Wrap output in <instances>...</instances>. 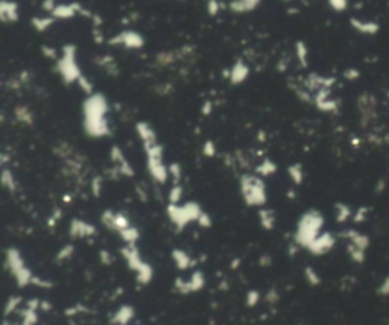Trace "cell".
I'll list each match as a JSON object with an SVG mask.
<instances>
[{"mask_svg": "<svg viewBox=\"0 0 389 325\" xmlns=\"http://www.w3.org/2000/svg\"><path fill=\"white\" fill-rule=\"evenodd\" d=\"M110 104L105 94L93 93L82 104V129L91 139H104L111 134L108 122Z\"/></svg>", "mask_w": 389, "mask_h": 325, "instance_id": "cell-1", "label": "cell"}, {"mask_svg": "<svg viewBox=\"0 0 389 325\" xmlns=\"http://www.w3.org/2000/svg\"><path fill=\"white\" fill-rule=\"evenodd\" d=\"M324 226V216L318 210L312 208L307 210L306 213L301 215L297 223L294 240L300 248H307L312 245V242L322 233Z\"/></svg>", "mask_w": 389, "mask_h": 325, "instance_id": "cell-2", "label": "cell"}, {"mask_svg": "<svg viewBox=\"0 0 389 325\" xmlns=\"http://www.w3.org/2000/svg\"><path fill=\"white\" fill-rule=\"evenodd\" d=\"M145 155H146V167L151 178L158 182L166 184L169 180V164L164 163V150L158 140H152L143 143Z\"/></svg>", "mask_w": 389, "mask_h": 325, "instance_id": "cell-3", "label": "cell"}, {"mask_svg": "<svg viewBox=\"0 0 389 325\" xmlns=\"http://www.w3.org/2000/svg\"><path fill=\"white\" fill-rule=\"evenodd\" d=\"M240 195L248 207H263L268 202V188L262 177L256 174H243L239 180Z\"/></svg>", "mask_w": 389, "mask_h": 325, "instance_id": "cell-4", "label": "cell"}, {"mask_svg": "<svg viewBox=\"0 0 389 325\" xmlns=\"http://www.w3.org/2000/svg\"><path fill=\"white\" fill-rule=\"evenodd\" d=\"M56 72L64 84H78L84 73L78 64V52L75 44H66L61 49L60 58L56 60Z\"/></svg>", "mask_w": 389, "mask_h": 325, "instance_id": "cell-5", "label": "cell"}, {"mask_svg": "<svg viewBox=\"0 0 389 325\" xmlns=\"http://www.w3.org/2000/svg\"><path fill=\"white\" fill-rule=\"evenodd\" d=\"M122 257L128 267L135 274V281L140 286H148L154 278V267L143 260L137 245H125L122 250Z\"/></svg>", "mask_w": 389, "mask_h": 325, "instance_id": "cell-6", "label": "cell"}, {"mask_svg": "<svg viewBox=\"0 0 389 325\" xmlns=\"http://www.w3.org/2000/svg\"><path fill=\"white\" fill-rule=\"evenodd\" d=\"M204 210L198 202H184V204H169L166 208V215L170 220V223L181 231L186 226H189L192 222H196L199 216L202 215Z\"/></svg>", "mask_w": 389, "mask_h": 325, "instance_id": "cell-7", "label": "cell"}, {"mask_svg": "<svg viewBox=\"0 0 389 325\" xmlns=\"http://www.w3.org/2000/svg\"><path fill=\"white\" fill-rule=\"evenodd\" d=\"M5 264L8 267L9 274L14 277L18 288H26V286L32 284L34 274L29 267L26 266V261L22 255V253L17 248L11 246L5 253Z\"/></svg>", "mask_w": 389, "mask_h": 325, "instance_id": "cell-8", "label": "cell"}, {"mask_svg": "<svg viewBox=\"0 0 389 325\" xmlns=\"http://www.w3.org/2000/svg\"><path fill=\"white\" fill-rule=\"evenodd\" d=\"M108 44L114 47H125L128 50H139L145 46V38L137 31L126 29L111 36L108 40Z\"/></svg>", "mask_w": 389, "mask_h": 325, "instance_id": "cell-9", "label": "cell"}, {"mask_svg": "<svg viewBox=\"0 0 389 325\" xmlns=\"http://www.w3.org/2000/svg\"><path fill=\"white\" fill-rule=\"evenodd\" d=\"M204 286H205V277L204 272L199 269L193 271L189 280H184L183 277H177L173 281V288L183 295L201 292L204 289Z\"/></svg>", "mask_w": 389, "mask_h": 325, "instance_id": "cell-10", "label": "cell"}, {"mask_svg": "<svg viewBox=\"0 0 389 325\" xmlns=\"http://www.w3.org/2000/svg\"><path fill=\"white\" fill-rule=\"evenodd\" d=\"M101 222L102 225L110 229V231H114V233H120L123 229H126L128 226H131V220L129 217L125 215V213H120V212H113V210H105V212L101 215Z\"/></svg>", "mask_w": 389, "mask_h": 325, "instance_id": "cell-11", "label": "cell"}, {"mask_svg": "<svg viewBox=\"0 0 389 325\" xmlns=\"http://www.w3.org/2000/svg\"><path fill=\"white\" fill-rule=\"evenodd\" d=\"M110 160L113 161L114 169L119 172L120 177L132 178V177L135 175L134 167L131 166V163L128 161V158H126L125 154H123V150H122L117 144L111 146V149H110Z\"/></svg>", "mask_w": 389, "mask_h": 325, "instance_id": "cell-12", "label": "cell"}, {"mask_svg": "<svg viewBox=\"0 0 389 325\" xmlns=\"http://www.w3.org/2000/svg\"><path fill=\"white\" fill-rule=\"evenodd\" d=\"M97 234V228L84 220V219H72L69 225V236L72 239H90Z\"/></svg>", "mask_w": 389, "mask_h": 325, "instance_id": "cell-13", "label": "cell"}, {"mask_svg": "<svg viewBox=\"0 0 389 325\" xmlns=\"http://www.w3.org/2000/svg\"><path fill=\"white\" fill-rule=\"evenodd\" d=\"M335 245H336L335 236H333L332 233L324 231V233H321V234L312 242V245L307 248V251H309L310 254H313V255H324V254L332 251L333 248H335Z\"/></svg>", "mask_w": 389, "mask_h": 325, "instance_id": "cell-14", "label": "cell"}, {"mask_svg": "<svg viewBox=\"0 0 389 325\" xmlns=\"http://www.w3.org/2000/svg\"><path fill=\"white\" fill-rule=\"evenodd\" d=\"M313 104L319 111L324 112H336L339 109L338 101L332 99V96H330V88H324L313 93Z\"/></svg>", "mask_w": 389, "mask_h": 325, "instance_id": "cell-15", "label": "cell"}, {"mask_svg": "<svg viewBox=\"0 0 389 325\" xmlns=\"http://www.w3.org/2000/svg\"><path fill=\"white\" fill-rule=\"evenodd\" d=\"M251 70L248 67V64H245L242 60H237L234 64L231 66L230 72H228V79H230V84L231 85H240L243 84L248 76H249Z\"/></svg>", "mask_w": 389, "mask_h": 325, "instance_id": "cell-16", "label": "cell"}, {"mask_svg": "<svg viewBox=\"0 0 389 325\" xmlns=\"http://www.w3.org/2000/svg\"><path fill=\"white\" fill-rule=\"evenodd\" d=\"M186 50H187V47H183L180 50H163V52L155 55V63H157V66H160V67L175 64L181 58H184L186 55L192 53V52H186Z\"/></svg>", "mask_w": 389, "mask_h": 325, "instance_id": "cell-17", "label": "cell"}, {"mask_svg": "<svg viewBox=\"0 0 389 325\" xmlns=\"http://www.w3.org/2000/svg\"><path fill=\"white\" fill-rule=\"evenodd\" d=\"M170 257H172L175 266H177V269H180V271H187L196 264V260H194L187 251L181 250V248H173V250L170 251Z\"/></svg>", "mask_w": 389, "mask_h": 325, "instance_id": "cell-18", "label": "cell"}, {"mask_svg": "<svg viewBox=\"0 0 389 325\" xmlns=\"http://www.w3.org/2000/svg\"><path fill=\"white\" fill-rule=\"evenodd\" d=\"M134 318H135V309L129 304H122L120 307L113 313L110 321L113 325H129Z\"/></svg>", "mask_w": 389, "mask_h": 325, "instance_id": "cell-19", "label": "cell"}, {"mask_svg": "<svg viewBox=\"0 0 389 325\" xmlns=\"http://www.w3.org/2000/svg\"><path fill=\"white\" fill-rule=\"evenodd\" d=\"M78 12H84L82 6L79 3H61V5L55 6V9L50 12V15L55 18V20H58V18L67 20V18L75 17Z\"/></svg>", "mask_w": 389, "mask_h": 325, "instance_id": "cell-20", "label": "cell"}, {"mask_svg": "<svg viewBox=\"0 0 389 325\" xmlns=\"http://www.w3.org/2000/svg\"><path fill=\"white\" fill-rule=\"evenodd\" d=\"M0 18L3 23H15L18 20V5L12 0L0 2Z\"/></svg>", "mask_w": 389, "mask_h": 325, "instance_id": "cell-21", "label": "cell"}, {"mask_svg": "<svg viewBox=\"0 0 389 325\" xmlns=\"http://www.w3.org/2000/svg\"><path fill=\"white\" fill-rule=\"evenodd\" d=\"M15 122H18L20 125L25 126H32L35 123V114L34 111L28 107V105H17L12 111Z\"/></svg>", "mask_w": 389, "mask_h": 325, "instance_id": "cell-22", "label": "cell"}, {"mask_svg": "<svg viewBox=\"0 0 389 325\" xmlns=\"http://www.w3.org/2000/svg\"><path fill=\"white\" fill-rule=\"evenodd\" d=\"M350 25L353 26V29H356L357 32H360L363 35H376L380 29V26L376 22L360 20V18H356V17L350 18Z\"/></svg>", "mask_w": 389, "mask_h": 325, "instance_id": "cell-23", "label": "cell"}, {"mask_svg": "<svg viewBox=\"0 0 389 325\" xmlns=\"http://www.w3.org/2000/svg\"><path fill=\"white\" fill-rule=\"evenodd\" d=\"M260 3H262V0H231L228 6L236 14H246V12H252L254 9H257Z\"/></svg>", "mask_w": 389, "mask_h": 325, "instance_id": "cell-24", "label": "cell"}, {"mask_svg": "<svg viewBox=\"0 0 389 325\" xmlns=\"http://www.w3.org/2000/svg\"><path fill=\"white\" fill-rule=\"evenodd\" d=\"M259 222H260L263 229H266V231H272V229L275 228V223H277L275 212H274V210H271V208L262 207L259 210Z\"/></svg>", "mask_w": 389, "mask_h": 325, "instance_id": "cell-25", "label": "cell"}, {"mask_svg": "<svg viewBox=\"0 0 389 325\" xmlns=\"http://www.w3.org/2000/svg\"><path fill=\"white\" fill-rule=\"evenodd\" d=\"M96 63L102 70H105L110 76H117L119 74V66H117V63H116V60L113 58L111 55L99 56V58L96 60Z\"/></svg>", "mask_w": 389, "mask_h": 325, "instance_id": "cell-26", "label": "cell"}, {"mask_svg": "<svg viewBox=\"0 0 389 325\" xmlns=\"http://www.w3.org/2000/svg\"><path fill=\"white\" fill-rule=\"evenodd\" d=\"M277 164L272 161V160H269V158H265V160H262L257 166H256V175H259V177H262V178H266V177H272L277 172Z\"/></svg>", "mask_w": 389, "mask_h": 325, "instance_id": "cell-27", "label": "cell"}, {"mask_svg": "<svg viewBox=\"0 0 389 325\" xmlns=\"http://www.w3.org/2000/svg\"><path fill=\"white\" fill-rule=\"evenodd\" d=\"M0 181L2 185L8 190V192L14 193L17 190V180L12 174V170L9 167H2V175H0Z\"/></svg>", "mask_w": 389, "mask_h": 325, "instance_id": "cell-28", "label": "cell"}, {"mask_svg": "<svg viewBox=\"0 0 389 325\" xmlns=\"http://www.w3.org/2000/svg\"><path fill=\"white\" fill-rule=\"evenodd\" d=\"M119 236L125 242V245H137V242L140 239V231H139L137 226L131 225L126 229H123V231H120Z\"/></svg>", "mask_w": 389, "mask_h": 325, "instance_id": "cell-29", "label": "cell"}, {"mask_svg": "<svg viewBox=\"0 0 389 325\" xmlns=\"http://www.w3.org/2000/svg\"><path fill=\"white\" fill-rule=\"evenodd\" d=\"M31 23H32V28H34L37 32H44V31H47V29L55 23V18H53L52 15L34 17Z\"/></svg>", "mask_w": 389, "mask_h": 325, "instance_id": "cell-30", "label": "cell"}, {"mask_svg": "<svg viewBox=\"0 0 389 325\" xmlns=\"http://www.w3.org/2000/svg\"><path fill=\"white\" fill-rule=\"evenodd\" d=\"M287 175L289 178L292 180L295 185H300L303 181H304V169L300 163H295V164H290L287 167Z\"/></svg>", "mask_w": 389, "mask_h": 325, "instance_id": "cell-31", "label": "cell"}, {"mask_svg": "<svg viewBox=\"0 0 389 325\" xmlns=\"http://www.w3.org/2000/svg\"><path fill=\"white\" fill-rule=\"evenodd\" d=\"M295 55H297V60H298L300 66L307 67V64H309V49H307L304 41L298 40L295 43Z\"/></svg>", "mask_w": 389, "mask_h": 325, "instance_id": "cell-32", "label": "cell"}, {"mask_svg": "<svg viewBox=\"0 0 389 325\" xmlns=\"http://www.w3.org/2000/svg\"><path fill=\"white\" fill-rule=\"evenodd\" d=\"M183 196H184V188H183V185H181V184H172L169 193H167L169 204H181Z\"/></svg>", "mask_w": 389, "mask_h": 325, "instance_id": "cell-33", "label": "cell"}, {"mask_svg": "<svg viewBox=\"0 0 389 325\" xmlns=\"http://www.w3.org/2000/svg\"><path fill=\"white\" fill-rule=\"evenodd\" d=\"M31 79V76H28V72H23V73H20V76H12V78H9V81H8V87H9V90H20L28 81Z\"/></svg>", "mask_w": 389, "mask_h": 325, "instance_id": "cell-34", "label": "cell"}, {"mask_svg": "<svg viewBox=\"0 0 389 325\" xmlns=\"http://www.w3.org/2000/svg\"><path fill=\"white\" fill-rule=\"evenodd\" d=\"M169 178L172 180V184H180L183 180V167L180 163L173 161L169 164Z\"/></svg>", "mask_w": 389, "mask_h": 325, "instance_id": "cell-35", "label": "cell"}, {"mask_svg": "<svg viewBox=\"0 0 389 325\" xmlns=\"http://www.w3.org/2000/svg\"><path fill=\"white\" fill-rule=\"evenodd\" d=\"M20 318H22V325H37V322H38L37 310H32L28 307H25L20 312Z\"/></svg>", "mask_w": 389, "mask_h": 325, "instance_id": "cell-36", "label": "cell"}, {"mask_svg": "<svg viewBox=\"0 0 389 325\" xmlns=\"http://www.w3.org/2000/svg\"><path fill=\"white\" fill-rule=\"evenodd\" d=\"M73 254H75V246H73L72 243H67V245H64V246L61 248L60 251L56 253L55 260H56L58 263H63V261L70 260V258L73 257Z\"/></svg>", "mask_w": 389, "mask_h": 325, "instance_id": "cell-37", "label": "cell"}, {"mask_svg": "<svg viewBox=\"0 0 389 325\" xmlns=\"http://www.w3.org/2000/svg\"><path fill=\"white\" fill-rule=\"evenodd\" d=\"M22 301H23V298H22V296H18V295H12V296H9L8 301H6V305H5V316L8 318L9 315H12L14 312H17L18 305L22 304Z\"/></svg>", "mask_w": 389, "mask_h": 325, "instance_id": "cell-38", "label": "cell"}, {"mask_svg": "<svg viewBox=\"0 0 389 325\" xmlns=\"http://www.w3.org/2000/svg\"><path fill=\"white\" fill-rule=\"evenodd\" d=\"M304 278L310 286H319L321 284V277L312 266L304 267Z\"/></svg>", "mask_w": 389, "mask_h": 325, "instance_id": "cell-39", "label": "cell"}, {"mask_svg": "<svg viewBox=\"0 0 389 325\" xmlns=\"http://www.w3.org/2000/svg\"><path fill=\"white\" fill-rule=\"evenodd\" d=\"M260 298H262V295H260L259 290L249 289V290L246 292V295H245V304H246V307H249V309L256 307V305L260 302Z\"/></svg>", "mask_w": 389, "mask_h": 325, "instance_id": "cell-40", "label": "cell"}, {"mask_svg": "<svg viewBox=\"0 0 389 325\" xmlns=\"http://www.w3.org/2000/svg\"><path fill=\"white\" fill-rule=\"evenodd\" d=\"M336 220L339 223L345 222L347 219H350V216H351V210H350L348 205L345 204H336Z\"/></svg>", "mask_w": 389, "mask_h": 325, "instance_id": "cell-41", "label": "cell"}, {"mask_svg": "<svg viewBox=\"0 0 389 325\" xmlns=\"http://www.w3.org/2000/svg\"><path fill=\"white\" fill-rule=\"evenodd\" d=\"M216 152H218V149H216L215 142H213V140L204 142V144H202V155H204V157H207V158H215V157H216Z\"/></svg>", "mask_w": 389, "mask_h": 325, "instance_id": "cell-42", "label": "cell"}, {"mask_svg": "<svg viewBox=\"0 0 389 325\" xmlns=\"http://www.w3.org/2000/svg\"><path fill=\"white\" fill-rule=\"evenodd\" d=\"M102 187H104V178H102V177H94V178L91 180V184H90L93 196L99 198L101 193H102Z\"/></svg>", "mask_w": 389, "mask_h": 325, "instance_id": "cell-43", "label": "cell"}, {"mask_svg": "<svg viewBox=\"0 0 389 325\" xmlns=\"http://www.w3.org/2000/svg\"><path fill=\"white\" fill-rule=\"evenodd\" d=\"M78 85H79V88L87 94V96H90V94H93L94 93V90H93V82L87 78V76L84 74L82 78L78 81Z\"/></svg>", "mask_w": 389, "mask_h": 325, "instance_id": "cell-44", "label": "cell"}, {"mask_svg": "<svg viewBox=\"0 0 389 325\" xmlns=\"http://www.w3.org/2000/svg\"><path fill=\"white\" fill-rule=\"evenodd\" d=\"M328 5H330V8H332L333 11L342 12V11H345L347 6H348V0H328Z\"/></svg>", "mask_w": 389, "mask_h": 325, "instance_id": "cell-45", "label": "cell"}, {"mask_svg": "<svg viewBox=\"0 0 389 325\" xmlns=\"http://www.w3.org/2000/svg\"><path fill=\"white\" fill-rule=\"evenodd\" d=\"M265 299H266V302H268V304H271V305L277 304V302L280 301V293H278V290H277L275 288L269 289V290H268V293H266V296H265Z\"/></svg>", "mask_w": 389, "mask_h": 325, "instance_id": "cell-46", "label": "cell"}, {"mask_svg": "<svg viewBox=\"0 0 389 325\" xmlns=\"http://www.w3.org/2000/svg\"><path fill=\"white\" fill-rule=\"evenodd\" d=\"M219 11H221V3L218 2V0H208L207 2V12L211 17H215L219 14Z\"/></svg>", "mask_w": 389, "mask_h": 325, "instance_id": "cell-47", "label": "cell"}, {"mask_svg": "<svg viewBox=\"0 0 389 325\" xmlns=\"http://www.w3.org/2000/svg\"><path fill=\"white\" fill-rule=\"evenodd\" d=\"M32 284L37 286V288H40V289H49V288H52V286H53L50 281H47V280H44L41 277H34Z\"/></svg>", "mask_w": 389, "mask_h": 325, "instance_id": "cell-48", "label": "cell"}, {"mask_svg": "<svg viewBox=\"0 0 389 325\" xmlns=\"http://www.w3.org/2000/svg\"><path fill=\"white\" fill-rule=\"evenodd\" d=\"M196 223H198L201 228H210V226L213 225L210 215H208V213H205V212H202V215L199 216V219L196 220Z\"/></svg>", "mask_w": 389, "mask_h": 325, "instance_id": "cell-49", "label": "cell"}, {"mask_svg": "<svg viewBox=\"0 0 389 325\" xmlns=\"http://www.w3.org/2000/svg\"><path fill=\"white\" fill-rule=\"evenodd\" d=\"M99 260H101V263H102L104 266H110V264H113V261H114L113 255H111L107 250H101V251H99Z\"/></svg>", "mask_w": 389, "mask_h": 325, "instance_id": "cell-50", "label": "cell"}, {"mask_svg": "<svg viewBox=\"0 0 389 325\" xmlns=\"http://www.w3.org/2000/svg\"><path fill=\"white\" fill-rule=\"evenodd\" d=\"M61 217H63V212H61V210H55V212H53V213L49 216V219H47V225H49L50 228H53Z\"/></svg>", "mask_w": 389, "mask_h": 325, "instance_id": "cell-51", "label": "cell"}, {"mask_svg": "<svg viewBox=\"0 0 389 325\" xmlns=\"http://www.w3.org/2000/svg\"><path fill=\"white\" fill-rule=\"evenodd\" d=\"M41 50H43L44 56H47V58H50V60H58V58H60V53H58V52H56L53 47L43 46V47H41Z\"/></svg>", "mask_w": 389, "mask_h": 325, "instance_id": "cell-52", "label": "cell"}, {"mask_svg": "<svg viewBox=\"0 0 389 325\" xmlns=\"http://www.w3.org/2000/svg\"><path fill=\"white\" fill-rule=\"evenodd\" d=\"M40 302H41V299L32 298V299H28V301H26L25 307H28V309H32V310H40Z\"/></svg>", "mask_w": 389, "mask_h": 325, "instance_id": "cell-53", "label": "cell"}, {"mask_svg": "<svg viewBox=\"0 0 389 325\" xmlns=\"http://www.w3.org/2000/svg\"><path fill=\"white\" fill-rule=\"evenodd\" d=\"M259 264H260L262 267L271 266V264H272V258H271V255H268V254H262L260 258H259Z\"/></svg>", "mask_w": 389, "mask_h": 325, "instance_id": "cell-54", "label": "cell"}, {"mask_svg": "<svg viewBox=\"0 0 389 325\" xmlns=\"http://www.w3.org/2000/svg\"><path fill=\"white\" fill-rule=\"evenodd\" d=\"M379 293H382V295H389V277L385 278V281L382 283L380 289H379Z\"/></svg>", "mask_w": 389, "mask_h": 325, "instance_id": "cell-55", "label": "cell"}, {"mask_svg": "<svg viewBox=\"0 0 389 325\" xmlns=\"http://www.w3.org/2000/svg\"><path fill=\"white\" fill-rule=\"evenodd\" d=\"M344 74H345L347 79H356V78H359V72L354 70V69H348Z\"/></svg>", "mask_w": 389, "mask_h": 325, "instance_id": "cell-56", "label": "cell"}, {"mask_svg": "<svg viewBox=\"0 0 389 325\" xmlns=\"http://www.w3.org/2000/svg\"><path fill=\"white\" fill-rule=\"evenodd\" d=\"M40 310L44 312V313H49V312L52 310V304H50L49 301H46V299H41V302H40Z\"/></svg>", "mask_w": 389, "mask_h": 325, "instance_id": "cell-57", "label": "cell"}, {"mask_svg": "<svg viewBox=\"0 0 389 325\" xmlns=\"http://www.w3.org/2000/svg\"><path fill=\"white\" fill-rule=\"evenodd\" d=\"M213 111V105H211V102L210 101H207V102H204V107H202V114L204 116H208V114Z\"/></svg>", "mask_w": 389, "mask_h": 325, "instance_id": "cell-58", "label": "cell"}, {"mask_svg": "<svg viewBox=\"0 0 389 325\" xmlns=\"http://www.w3.org/2000/svg\"><path fill=\"white\" fill-rule=\"evenodd\" d=\"M365 213H366V210H365V208H360L359 212H357V215L354 216V220H356V222H362V220L365 219Z\"/></svg>", "mask_w": 389, "mask_h": 325, "instance_id": "cell-59", "label": "cell"}, {"mask_svg": "<svg viewBox=\"0 0 389 325\" xmlns=\"http://www.w3.org/2000/svg\"><path fill=\"white\" fill-rule=\"evenodd\" d=\"M218 288H219L221 290H224V292H225V290L228 289V283H227V281H221V283L218 284Z\"/></svg>", "mask_w": 389, "mask_h": 325, "instance_id": "cell-60", "label": "cell"}, {"mask_svg": "<svg viewBox=\"0 0 389 325\" xmlns=\"http://www.w3.org/2000/svg\"><path fill=\"white\" fill-rule=\"evenodd\" d=\"M239 263H240V260H239V258L233 260V261H231V269H237V267H239Z\"/></svg>", "mask_w": 389, "mask_h": 325, "instance_id": "cell-61", "label": "cell"}]
</instances>
